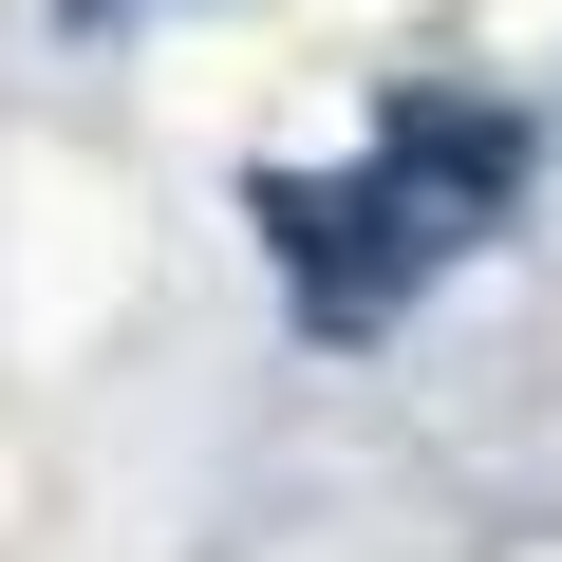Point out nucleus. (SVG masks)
<instances>
[{
	"label": "nucleus",
	"mask_w": 562,
	"mask_h": 562,
	"mask_svg": "<svg viewBox=\"0 0 562 562\" xmlns=\"http://www.w3.org/2000/svg\"><path fill=\"white\" fill-rule=\"evenodd\" d=\"M506 188H525V132H506L487 94H394V132H375L357 188H262V225H281V262H301V319L357 338V319L413 301Z\"/></svg>",
	"instance_id": "1"
}]
</instances>
